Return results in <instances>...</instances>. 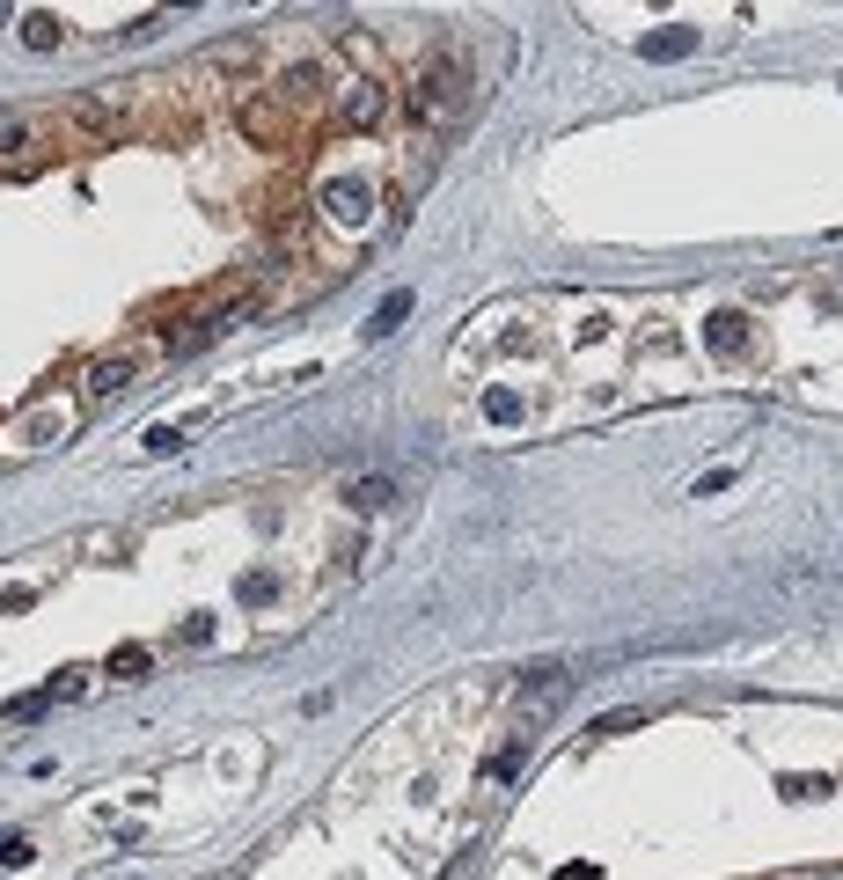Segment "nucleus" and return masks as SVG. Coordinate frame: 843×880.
<instances>
[{
  "label": "nucleus",
  "mask_w": 843,
  "mask_h": 880,
  "mask_svg": "<svg viewBox=\"0 0 843 880\" xmlns=\"http://www.w3.org/2000/svg\"><path fill=\"white\" fill-rule=\"evenodd\" d=\"M462 88H470V74H462V59L455 52H440L433 67L419 74V81H411V118H425V125H440V118H455L462 110Z\"/></svg>",
  "instance_id": "nucleus-1"
},
{
  "label": "nucleus",
  "mask_w": 843,
  "mask_h": 880,
  "mask_svg": "<svg viewBox=\"0 0 843 880\" xmlns=\"http://www.w3.org/2000/svg\"><path fill=\"white\" fill-rule=\"evenodd\" d=\"M45 147H52V133H45V118L22 104H0V176H22L45 162Z\"/></svg>",
  "instance_id": "nucleus-2"
},
{
  "label": "nucleus",
  "mask_w": 843,
  "mask_h": 880,
  "mask_svg": "<svg viewBox=\"0 0 843 880\" xmlns=\"http://www.w3.org/2000/svg\"><path fill=\"white\" fill-rule=\"evenodd\" d=\"M235 316H243V301H228V309H198V316H184L176 331H161V352H169V360H192V352H206Z\"/></svg>",
  "instance_id": "nucleus-3"
},
{
  "label": "nucleus",
  "mask_w": 843,
  "mask_h": 880,
  "mask_svg": "<svg viewBox=\"0 0 843 880\" xmlns=\"http://www.w3.org/2000/svg\"><path fill=\"white\" fill-rule=\"evenodd\" d=\"M133 374H140V352H110V360H96V368L81 374V404H110V397H125Z\"/></svg>",
  "instance_id": "nucleus-4"
},
{
  "label": "nucleus",
  "mask_w": 843,
  "mask_h": 880,
  "mask_svg": "<svg viewBox=\"0 0 843 880\" xmlns=\"http://www.w3.org/2000/svg\"><path fill=\"white\" fill-rule=\"evenodd\" d=\"M374 206L367 176H337V184H323V221H337V228H360Z\"/></svg>",
  "instance_id": "nucleus-5"
},
{
  "label": "nucleus",
  "mask_w": 843,
  "mask_h": 880,
  "mask_svg": "<svg viewBox=\"0 0 843 880\" xmlns=\"http://www.w3.org/2000/svg\"><path fill=\"white\" fill-rule=\"evenodd\" d=\"M73 419H81V404H37L30 419L16 426V440H30V448H59V440L73 433Z\"/></svg>",
  "instance_id": "nucleus-6"
},
{
  "label": "nucleus",
  "mask_w": 843,
  "mask_h": 880,
  "mask_svg": "<svg viewBox=\"0 0 843 880\" xmlns=\"http://www.w3.org/2000/svg\"><path fill=\"white\" fill-rule=\"evenodd\" d=\"M382 110H389V88H374V81H345V88H337V118L360 125V133L382 125Z\"/></svg>",
  "instance_id": "nucleus-7"
},
{
  "label": "nucleus",
  "mask_w": 843,
  "mask_h": 880,
  "mask_svg": "<svg viewBox=\"0 0 843 880\" xmlns=\"http://www.w3.org/2000/svg\"><path fill=\"white\" fill-rule=\"evenodd\" d=\"M243 133L264 147H286V133H294V118H286V104H249L243 110Z\"/></svg>",
  "instance_id": "nucleus-8"
},
{
  "label": "nucleus",
  "mask_w": 843,
  "mask_h": 880,
  "mask_svg": "<svg viewBox=\"0 0 843 880\" xmlns=\"http://www.w3.org/2000/svg\"><path fill=\"white\" fill-rule=\"evenodd\" d=\"M389 499H396V485H389V477H352V485H345V507L352 514H382Z\"/></svg>",
  "instance_id": "nucleus-9"
},
{
  "label": "nucleus",
  "mask_w": 843,
  "mask_h": 880,
  "mask_svg": "<svg viewBox=\"0 0 843 880\" xmlns=\"http://www.w3.org/2000/svg\"><path fill=\"white\" fill-rule=\"evenodd\" d=\"M316 88H323V67H286L280 88H272V104H308Z\"/></svg>",
  "instance_id": "nucleus-10"
},
{
  "label": "nucleus",
  "mask_w": 843,
  "mask_h": 880,
  "mask_svg": "<svg viewBox=\"0 0 843 880\" xmlns=\"http://www.w3.org/2000/svg\"><path fill=\"white\" fill-rule=\"evenodd\" d=\"M22 45H30V52H59V45H67V22L59 16H22Z\"/></svg>",
  "instance_id": "nucleus-11"
},
{
  "label": "nucleus",
  "mask_w": 843,
  "mask_h": 880,
  "mask_svg": "<svg viewBox=\"0 0 843 880\" xmlns=\"http://www.w3.org/2000/svg\"><path fill=\"white\" fill-rule=\"evenodd\" d=\"M689 45H697V30H660V37H638V59H660V67H668V59H683Z\"/></svg>",
  "instance_id": "nucleus-12"
},
{
  "label": "nucleus",
  "mask_w": 843,
  "mask_h": 880,
  "mask_svg": "<svg viewBox=\"0 0 843 880\" xmlns=\"http://www.w3.org/2000/svg\"><path fill=\"white\" fill-rule=\"evenodd\" d=\"M558 690H565V668H558V661H543V668H528V675H521V697H536V704H550Z\"/></svg>",
  "instance_id": "nucleus-13"
},
{
  "label": "nucleus",
  "mask_w": 843,
  "mask_h": 880,
  "mask_svg": "<svg viewBox=\"0 0 843 880\" xmlns=\"http://www.w3.org/2000/svg\"><path fill=\"white\" fill-rule=\"evenodd\" d=\"M147 668H155V653H147V646H118V653H110V675H118V683H140Z\"/></svg>",
  "instance_id": "nucleus-14"
},
{
  "label": "nucleus",
  "mask_w": 843,
  "mask_h": 880,
  "mask_svg": "<svg viewBox=\"0 0 843 880\" xmlns=\"http://www.w3.org/2000/svg\"><path fill=\"white\" fill-rule=\"evenodd\" d=\"M404 316H411V294H389L382 309H374V316H367V338H389V331H396V323H404Z\"/></svg>",
  "instance_id": "nucleus-15"
},
{
  "label": "nucleus",
  "mask_w": 843,
  "mask_h": 880,
  "mask_svg": "<svg viewBox=\"0 0 843 880\" xmlns=\"http://www.w3.org/2000/svg\"><path fill=\"white\" fill-rule=\"evenodd\" d=\"M521 763H528V734H513L507 749H499V756H492V771H484V778H492V785H507V778L521 771Z\"/></svg>",
  "instance_id": "nucleus-16"
},
{
  "label": "nucleus",
  "mask_w": 843,
  "mask_h": 880,
  "mask_svg": "<svg viewBox=\"0 0 843 880\" xmlns=\"http://www.w3.org/2000/svg\"><path fill=\"white\" fill-rule=\"evenodd\" d=\"M45 712H52V690H30V697H16V704H8V720H22V726H30V720H45Z\"/></svg>",
  "instance_id": "nucleus-17"
},
{
  "label": "nucleus",
  "mask_w": 843,
  "mask_h": 880,
  "mask_svg": "<svg viewBox=\"0 0 843 880\" xmlns=\"http://www.w3.org/2000/svg\"><path fill=\"white\" fill-rule=\"evenodd\" d=\"M176 448H184V426H155L147 433V456H176Z\"/></svg>",
  "instance_id": "nucleus-18"
},
{
  "label": "nucleus",
  "mask_w": 843,
  "mask_h": 880,
  "mask_svg": "<svg viewBox=\"0 0 843 880\" xmlns=\"http://www.w3.org/2000/svg\"><path fill=\"white\" fill-rule=\"evenodd\" d=\"M631 726H646V712H609V720H595V734H631Z\"/></svg>",
  "instance_id": "nucleus-19"
},
{
  "label": "nucleus",
  "mask_w": 843,
  "mask_h": 880,
  "mask_svg": "<svg viewBox=\"0 0 843 880\" xmlns=\"http://www.w3.org/2000/svg\"><path fill=\"white\" fill-rule=\"evenodd\" d=\"M0 866H30V844L22 837H0Z\"/></svg>",
  "instance_id": "nucleus-20"
}]
</instances>
